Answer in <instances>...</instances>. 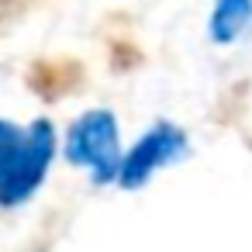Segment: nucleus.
<instances>
[{
  "label": "nucleus",
  "mask_w": 252,
  "mask_h": 252,
  "mask_svg": "<svg viewBox=\"0 0 252 252\" xmlns=\"http://www.w3.org/2000/svg\"><path fill=\"white\" fill-rule=\"evenodd\" d=\"M59 156V135L49 118L32 125L0 118V207L28 204Z\"/></svg>",
  "instance_id": "obj_1"
},
{
  "label": "nucleus",
  "mask_w": 252,
  "mask_h": 252,
  "mask_svg": "<svg viewBox=\"0 0 252 252\" xmlns=\"http://www.w3.org/2000/svg\"><path fill=\"white\" fill-rule=\"evenodd\" d=\"M121 125L107 107L83 111L63 138V156L69 166L83 169L94 187H114L121 166Z\"/></svg>",
  "instance_id": "obj_2"
},
{
  "label": "nucleus",
  "mask_w": 252,
  "mask_h": 252,
  "mask_svg": "<svg viewBox=\"0 0 252 252\" xmlns=\"http://www.w3.org/2000/svg\"><path fill=\"white\" fill-rule=\"evenodd\" d=\"M190 152V138L180 125L173 121H156L149 131L138 135V142L131 149L121 152V166L114 176V187L131 193L142 190L156 173H162L166 166H176L180 159H187Z\"/></svg>",
  "instance_id": "obj_3"
},
{
  "label": "nucleus",
  "mask_w": 252,
  "mask_h": 252,
  "mask_svg": "<svg viewBox=\"0 0 252 252\" xmlns=\"http://www.w3.org/2000/svg\"><path fill=\"white\" fill-rule=\"evenodd\" d=\"M252 28V0H211L207 38L218 49H231Z\"/></svg>",
  "instance_id": "obj_4"
}]
</instances>
